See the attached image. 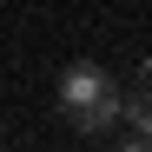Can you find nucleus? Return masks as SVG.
Masks as SVG:
<instances>
[{
    "label": "nucleus",
    "mask_w": 152,
    "mask_h": 152,
    "mask_svg": "<svg viewBox=\"0 0 152 152\" xmlns=\"http://www.w3.org/2000/svg\"><path fill=\"white\" fill-rule=\"evenodd\" d=\"M119 152H152V139H126V145H119Z\"/></svg>",
    "instance_id": "obj_3"
},
{
    "label": "nucleus",
    "mask_w": 152,
    "mask_h": 152,
    "mask_svg": "<svg viewBox=\"0 0 152 152\" xmlns=\"http://www.w3.org/2000/svg\"><path fill=\"white\" fill-rule=\"evenodd\" d=\"M60 113H66L73 132L99 139V132H113V126H119V86H113L93 60H73V66L60 73Z\"/></svg>",
    "instance_id": "obj_1"
},
{
    "label": "nucleus",
    "mask_w": 152,
    "mask_h": 152,
    "mask_svg": "<svg viewBox=\"0 0 152 152\" xmlns=\"http://www.w3.org/2000/svg\"><path fill=\"white\" fill-rule=\"evenodd\" d=\"M119 119H132V132H139V139H152V60H139L132 86L119 93Z\"/></svg>",
    "instance_id": "obj_2"
}]
</instances>
